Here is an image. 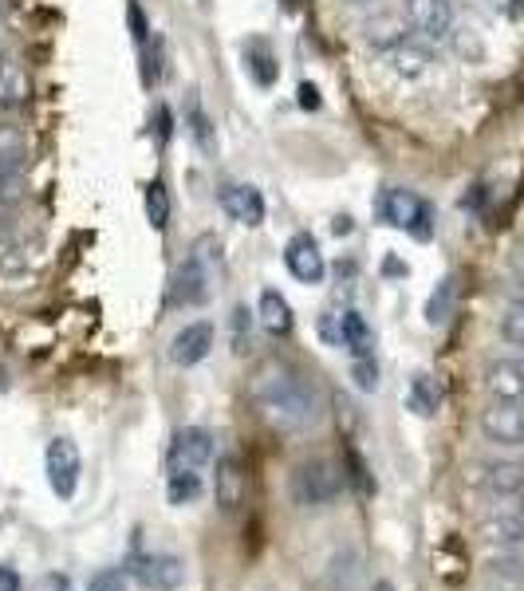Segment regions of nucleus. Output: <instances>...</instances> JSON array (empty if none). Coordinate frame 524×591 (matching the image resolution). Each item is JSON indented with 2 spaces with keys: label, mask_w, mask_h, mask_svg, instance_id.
I'll list each match as a JSON object with an SVG mask.
<instances>
[{
  "label": "nucleus",
  "mask_w": 524,
  "mask_h": 591,
  "mask_svg": "<svg viewBox=\"0 0 524 591\" xmlns=\"http://www.w3.org/2000/svg\"><path fill=\"white\" fill-rule=\"evenodd\" d=\"M249 398L261 410V418L268 426L284 430V434H308L324 422L328 398L320 391V383L300 371L296 363L272 355L249 379Z\"/></svg>",
  "instance_id": "1"
},
{
  "label": "nucleus",
  "mask_w": 524,
  "mask_h": 591,
  "mask_svg": "<svg viewBox=\"0 0 524 591\" xmlns=\"http://www.w3.org/2000/svg\"><path fill=\"white\" fill-rule=\"evenodd\" d=\"M217 261H221V241H213L209 233L197 237L190 257L178 264V272H174L170 296H174L178 308H201V304L209 300V292H213L209 284H213V268H217Z\"/></svg>",
  "instance_id": "2"
},
{
  "label": "nucleus",
  "mask_w": 524,
  "mask_h": 591,
  "mask_svg": "<svg viewBox=\"0 0 524 591\" xmlns=\"http://www.w3.org/2000/svg\"><path fill=\"white\" fill-rule=\"evenodd\" d=\"M343 473L335 469V461L328 458H312V461H300L296 473H292V501L300 509H328L339 501L343 493Z\"/></svg>",
  "instance_id": "3"
},
{
  "label": "nucleus",
  "mask_w": 524,
  "mask_h": 591,
  "mask_svg": "<svg viewBox=\"0 0 524 591\" xmlns=\"http://www.w3.org/2000/svg\"><path fill=\"white\" fill-rule=\"evenodd\" d=\"M375 213L391 225V229H406L410 237H418V241H430V233H434V209H430V201H422V197L414 194V190H402V186H391V190H383L379 201H375Z\"/></svg>",
  "instance_id": "4"
},
{
  "label": "nucleus",
  "mask_w": 524,
  "mask_h": 591,
  "mask_svg": "<svg viewBox=\"0 0 524 591\" xmlns=\"http://www.w3.org/2000/svg\"><path fill=\"white\" fill-rule=\"evenodd\" d=\"M469 485L489 501L524 497V461H477L469 469Z\"/></svg>",
  "instance_id": "5"
},
{
  "label": "nucleus",
  "mask_w": 524,
  "mask_h": 591,
  "mask_svg": "<svg viewBox=\"0 0 524 591\" xmlns=\"http://www.w3.org/2000/svg\"><path fill=\"white\" fill-rule=\"evenodd\" d=\"M481 434L493 446H524V398H493L481 410Z\"/></svg>",
  "instance_id": "6"
},
{
  "label": "nucleus",
  "mask_w": 524,
  "mask_h": 591,
  "mask_svg": "<svg viewBox=\"0 0 524 591\" xmlns=\"http://www.w3.org/2000/svg\"><path fill=\"white\" fill-rule=\"evenodd\" d=\"M44 469H48V485L60 501H71L79 489V473H83V458L79 446L71 438H52L44 450Z\"/></svg>",
  "instance_id": "7"
},
{
  "label": "nucleus",
  "mask_w": 524,
  "mask_h": 591,
  "mask_svg": "<svg viewBox=\"0 0 524 591\" xmlns=\"http://www.w3.org/2000/svg\"><path fill=\"white\" fill-rule=\"evenodd\" d=\"M402 16L410 20L414 36H422L430 44L450 40V32H454V0H406Z\"/></svg>",
  "instance_id": "8"
},
{
  "label": "nucleus",
  "mask_w": 524,
  "mask_h": 591,
  "mask_svg": "<svg viewBox=\"0 0 524 591\" xmlns=\"http://www.w3.org/2000/svg\"><path fill=\"white\" fill-rule=\"evenodd\" d=\"M213 461V434L201 426H186L174 434L170 450H166V465L170 473H201Z\"/></svg>",
  "instance_id": "9"
},
{
  "label": "nucleus",
  "mask_w": 524,
  "mask_h": 591,
  "mask_svg": "<svg viewBox=\"0 0 524 591\" xmlns=\"http://www.w3.org/2000/svg\"><path fill=\"white\" fill-rule=\"evenodd\" d=\"M481 536L497 548H524V497L497 501V509L481 521Z\"/></svg>",
  "instance_id": "10"
},
{
  "label": "nucleus",
  "mask_w": 524,
  "mask_h": 591,
  "mask_svg": "<svg viewBox=\"0 0 524 591\" xmlns=\"http://www.w3.org/2000/svg\"><path fill=\"white\" fill-rule=\"evenodd\" d=\"M213 497L225 513H237L249 501V469L237 454H221L213 469Z\"/></svg>",
  "instance_id": "11"
},
{
  "label": "nucleus",
  "mask_w": 524,
  "mask_h": 591,
  "mask_svg": "<svg viewBox=\"0 0 524 591\" xmlns=\"http://www.w3.org/2000/svg\"><path fill=\"white\" fill-rule=\"evenodd\" d=\"M134 576L150 591H178L186 584V564L174 552H146L134 560Z\"/></svg>",
  "instance_id": "12"
},
{
  "label": "nucleus",
  "mask_w": 524,
  "mask_h": 591,
  "mask_svg": "<svg viewBox=\"0 0 524 591\" xmlns=\"http://www.w3.org/2000/svg\"><path fill=\"white\" fill-rule=\"evenodd\" d=\"M284 264H288V272L300 280V284H324V276H328V261H324V253H320V241L312 237V233H296L288 245H284Z\"/></svg>",
  "instance_id": "13"
},
{
  "label": "nucleus",
  "mask_w": 524,
  "mask_h": 591,
  "mask_svg": "<svg viewBox=\"0 0 524 591\" xmlns=\"http://www.w3.org/2000/svg\"><path fill=\"white\" fill-rule=\"evenodd\" d=\"M217 201H221V209L237 221V225H249V229H257L264 225V194L257 186H249V182H225L221 190H217Z\"/></svg>",
  "instance_id": "14"
},
{
  "label": "nucleus",
  "mask_w": 524,
  "mask_h": 591,
  "mask_svg": "<svg viewBox=\"0 0 524 591\" xmlns=\"http://www.w3.org/2000/svg\"><path fill=\"white\" fill-rule=\"evenodd\" d=\"M209 351H213V324L209 320H194L170 339V363L174 367H197Z\"/></svg>",
  "instance_id": "15"
},
{
  "label": "nucleus",
  "mask_w": 524,
  "mask_h": 591,
  "mask_svg": "<svg viewBox=\"0 0 524 591\" xmlns=\"http://www.w3.org/2000/svg\"><path fill=\"white\" fill-rule=\"evenodd\" d=\"M406 36H414V28H410V20L406 16H398V12H379L375 20H367L363 24V40H367V48H375V52H394Z\"/></svg>",
  "instance_id": "16"
},
{
  "label": "nucleus",
  "mask_w": 524,
  "mask_h": 591,
  "mask_svg": "<svg viewBox=\"0 0 524 591\" xmlns=\"http://www.w3.org/2000/svg\"><path fill=\"white\" fill-rule=\"evenodd\" d=\"M485 572L493 580L489 591H524V552L521 548H501L485 560Z\"/></svg>",
  "instance_id": "17"
},
{
  "label": "nucleus",
  "mask_w": 524,
  "mask_h": 591,
  "mask_svg": "<svg viewBox=\"0 0 524 591\" xmlns=\"http://www.w3.org/2000/svg\"><path fill=\"white\" fill-rule=\"evenodd\" d=\"M387 60L398 75H406V79H418L422 71H430L434 64V44L430 40H422V36H406L394 52H387Z\"/></svg>",
  "instance_id": "18"
},
{
  "label": "nucleus",
  "mask_w": 524,
  "mask_h": 591,
  "mask_svg": "<svg viewBox=\"0 0 524 591\" xmlns=\"http://www.w3.org/2000/svg\"><path fill=\"white\" fill-rule=\"evenodd\" d=\"M485 391L493 398H524V359H493L485 367Z\"/></svg>",
  "instance_id": "19"
},
{
  "label": "nucleus",
  "mask_w": 524,
  "mask_h": 591,
  "mask_svg": "<svg viewBox=\"0 0 524 591\" xmlns=\"http://www.w3.org/2000/svg\"><path fill=\"white\" fill-rule=\"evenodd\" d=\"M24 107H28V75H24V67L16 64L12 56L0 52V111L16 115Z\"/></svg>",
  "instance_id": "20"
},
{
  "label": "nucleus",
  "mask_w": 524,
  "mask_h": 591,
  "mask_svg": "<svg viewBox=\"0 0 524 591\" xmlns=\"http://www.w3.org/2000/svg\"><path fill=\"white\" fill-rule=\"evenodd\" d=\"M339 343L351 351V359H371V355H375V331H371L363 312L347 308V312L339 316Z\"/></svg>",
  "instance_id": "21"
},
{
  "label": "nucleus",
  "mask_w": 524,
  "mask_h": 591,
  "mask_svg": "<svg viewBox=\"0 0 524 591\" xmlns=\"http://www.w3.org/2000/svg\"><path fill=\"white\" fill-rule=\"evenodd\" d=\"M24 186H28V154L0 158V213L16 209L24 201Z\"/></svg>",
  "instance_id": "22"
},
{
  "label": "nucleus",
  "mask_w": 524,
  "mask_h": 591,
  "mask_svg": "<svg viewBox=\"0 0 524 591\" xmlns=\"http://www.w3.org/2000/svg\"><path fill=\"white\" fill-rule=\"evenodd\" d=\"M442 406V387L434 383V375L418 371L410 383H406V410L418 414V418H434Z\"/></svg>",
  "instance_id": "23"
},
{
  "label": "nucleus",
  "mask_w": 524,
  "mask_h": 591,
  "mask_svg": "<svg viewBox=\"0 0 524 591\" xmlns=\"http://www.w3.org/2000/svg\"><path fill=\"white\" fill-rule=\"evenodd\" d=\"M241 56H245V71L261 83V87H272L276 83V75H280V64H276V52L268 48V40L261 36H253V40H245V48H241Z\"/></svg>",
  "instance_id": "24"
},
{
  "label": "nucleus",
  "mask_w": 524,
  "mask_h": 591,
  "mask_svg": "<svg viewBox=\"0 0 524 591\" xmlns=\"http://www.w3.org/2000/svg\"><path fill=\"white\" fill-rule=\"evenodd\" d=\"M257 316H261V324L268 335H288V331H292V304H288L276 288H264L261 292Z\"/></svg>",
  "instance_id": "25"
},
{
  "label": "nucleus",
  "mask_w": 524,
  "mask_h": 591,
  "mask_svg": "<svg viewBox=\"0 0 524 591\" xmlns=\"http://www.w3.org/2000/svg\"><path fill=\"white\" fill-rule=\"evenodd\" d=\"M454 300H458V280L454 276H446L434 292H430V300H426V324H446L450 320V312H454Z\"/></svg>",
  "instance_id": "26"
},
{
  "label": "nucleus",
  "mask_w": 524,
  "mask_h": 591,
  "mask_svg": "<svg viewBox=\"0 0 524 591\" xmlns=\"http://www.w3.org/2000/svg\"><path fill=\"white\" fill-rule=\"evenodd\" d=\"M201 473H170V481H166V501L174 505V509H186V505H194L197 497H201Z\"/></svg>",
  "instance_id": "27"
},
{
  "label": "nucleus",
  "mask_w": 524,
  "mask_h": 591,
  "mask_svg": "<svg viewBox=\"0 0 524 591\" xmlns=\"http://www.w3.org/2000/svg\"><path fill=\"white\" fill-rule=\"evenodd\" d=\"M343 481H351L359 497H375V477H371L367 461L355 446H347V454H343Z\"/></svg>",
  "instance_id": "28"
},
{
  "label": "nucleus",
  "mask_w": 524,
  "mask_h": 591,
  "mask_svg": "<svg viewBox=\"0 0 524 591\" xmlns=\"http://www.w3.org/2000/svg\"><path fill=\"white\" fill-rule=\"evenodd\" d=\"M229 339H233V355H249V347H253V312L245 304H237L233 316H229Z\"/></svg>",
  "instance_id": "29"
},
{
  "label": "nucleus",
  "mask_w": 524,
  "mask_h": 591,
  "mask_svg": "<svg viewBox=\"0 0 524 591\" xmlns=\"http://www.w3.org/2000/svg\"><path fill=\"white\" fill-rule=\"evenodd\" d=\"M146 217H150V225H154L158 233L170 225V194H166L162 182H150V186H146Z\"/></svg>",
  "instance_id": "30"
},
{
  "label": "nucleus",
  "mask_w": 524,
  "mask_h": 591,
  "mask_svg": "<svg viewBox=\"0 0 524 591\" xmlns=\"http://www.w3.org/2000/svg\"><path fill=\"white\" fill-rule=\"evenodd\" d=\"M186 127L194 134V142L201 150H213V123H209V115L201 111V103L190 99V107H186Z\"/></svg>",
  "instance_id": "31"
},
{
  "label": "nucleus",
  "mask_w": 524,
  "mask_h": 591,
  "mask_svg": "<svg viewBox=\"0 0 524 591\" xmlns=\"http://www.w3.org/2000/svg\"><path fill=\"white\" fill-rule=\"evenodd\" d=\"M497 331H501V339H505L509 347H524V304L505 308L501 320H497Z\"/></svg>",
  "instance_id": "32"
},
{
  "label": "nucleus",
  "mask_w": 524,
  "mask_h": 591,
  "mask_svg": "<svg viewBox=\"0 0 524 591\" xmlns=\"http://www.w3.org/2000/svg\"><path fill=\"white\" fill-rule=\"evenodd\" d=\"M351 379H355L359 391H379V363H375V355L371 359H351Z\"/></svg>",
  "instance_id": "33"
},
{
  "label": "nucleus",
  "mask_w": 524,
  "mask_h": 591,
  "mask_svg": "<svg viewBox=\"0 0 524 591\" xmlns=\"http://www.w3.org/2000/svg\"><path fill=\"white\" fill-rule=\"evenodd\" d=\"M127 24H131V36L138 48H146L150 44V20H146V12H142V4L138 0H127Z\"/></svg>",
  "instance_id": "34"
},
{
  "label": "nucleus",
  "mask_w": 524,
  "mask_h": 591,
  "mask_svg": "<svg viewBox=\"0 0 524 591\" xmlns=\"http://www.w3.org/2000/svg\"><path fill=\"white\" fill-rule=\"evenodd\" d=\"M87 591H127V572L119 568H103L87 580Z\"/></svg>",
  "instance_id": "35"
},
{
  "label": "nucleus",
  "mask_w": 524,
  "mask_h": 591,
  "mask_svg": "<svg viewBox=\"0 0 524 591\" xmlns=\"http://www.w3.org/2000/svg\"><path fill=\"white\" fill-rule=\"evenodd\" d=\"M8 154H28V138L20 127L0 123V158H8Z\"/></svg>",
  "instance_id": "36"
},
{
  "label": "nucleus",
  "mask_w": 524,
  "mask_h": 591,
  "mask_svg": "<svg viewBox=\"0 0 524 591\" xmlns=\"http://www.w3.org/2000/svg\"><path fill=\"white\" fill-rule=\"evenodd\" d=\"M450 40H454V48H458V56H465V60H473V64H477V60L485 56V48H481V40H477V36H473L469 28H454V32H450Z\"/></svg>",
  "instance_id": "37"
},
{
  "label": "nucleus",
  "mask_w": 524,
  "mask_h": 591,
  "mask_svg": "<svg viewBox=\"0 0 524 591\" xmlns=\"http://www.w3.org/2000/svg\"><path fill=\"white\" fill-rule=\"evenodd\" d=\"M300 107H304V111H320V107H324L316 83H300Z\"/></svg>",
  "instance_id": "38"
},
{
  "label": "nucleus",
  "mask_w": 524,
  "mask_h": 591,
  "mask_svg": "<svg viewBox=\"0 0 524 591\" xmlns=\"http://www.w3.org/2000/svg\"><path fill=\"white\" fill-rule=\"evenodd\" d=\"M36 591H71V580L60 576V572H52V576H44V580L36 584Z\"/></svg>",
  "instance_id": "39"
},
{
  "label": "nucleus",
  "mask_w": 524,
  "mask_h": 591,
  "mask_svg": "<svg viewBox=\"0 0 524 591\" xmlns=\"http://www.w3.org/2000/svg\"><path fill=\"white\" fill-rule=\"evenodd\" d=\"M0 591H20V576L12 564H0Z\"/></svg>",
  "instance_id": "40"
},
{
  "label": "nucleus",
  "mask_w": 524,
  "mask_h": 591,
  "mask_svg": "<svg viewBox=\"0 0 524 591\" xmlns=\"http://www.w3.org/2000/svg\"><path fill=\"white\" fill-rule=\"evenodd\" d=\"M351 229H355V225H351V217H347V213H339V217L331 221V233H335V237H347Z\"/></svg>",
  "instance_id": "41"
},
{
  "label": "nucleus",
  "mask_w": 524,
  "mask_h": 591,
  "mask_svg": "<svg viewBox=\"0 0 524 591\" xmlns=\"http://www.w3.org/2000/svg\"><path fill=\"white\" fill-rule=\"evenodd\" d=\"M158 134H162V142H170V111L166 107H158Z\"/></svg>",
  "instance_id": "42"
},
{
  "label": "nucleus",
  "mask_w": 524,
  "mask_h": 591,
  "mask_svg": "<svg viewBox=\"0 0 524 591\" xmlns=\"http://www.w3.org/2000/svg\"><path fill=\"white\" fill-rule=\"evenodd\" d=\"M375 591H394V584H391V580H379V584H375Z\"/></svg>",
  "instance_id": "43"
},
{
  "label": "nucleus",
  "mask_w": 524,
  "mask_h": 591,
  "mask_svg": "<svg viewBox=\"0 0 524 591\" xmlns=\"http://www.w3.org/2000/svg\"><path fill=\"white\" fill-rule=\"evenodd\" d=\"M351 4H371V0H351Z\"/></svg>",
  "instance_id": "44"
}]
</instances>
